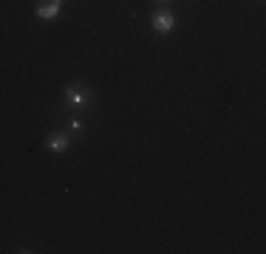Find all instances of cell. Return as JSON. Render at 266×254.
Listing matches in <instances>:
<instances>
[{
	"mask_svg": "<svg viewBox=\"0 0 266 254\" xmlns=\"http://www.w3.org/2000/svg\"><path fill=\"white\" fill-rule=\"evenodd\" d=\"M94 99V93L88 91L85 85H79V82H74V85H68L65 88V105H74V107H82V105H88Z\"/></svg>",
	"mask_w": 266,
	"mask_h": 254,
	"instance_id": "6da1fadb",
	"label": "cell"
},
{
	"mask_svg": "<svg viewBox=\"0 0 266 254\" xmlns=\"http://www.w3.org/2000/svg\"><path fill=\"white\" fill-rule=\"evenodd\" d=\"M150 26H153V31H158V34H170L173 28H176V17H173L170 12H156L150 17Z\"/></svg>",
	"mask_w": 266,
	"mask_h": 254,
	"instance_id": "7a4b0ae2",
	"label": "cell"
},
{
	"mask_svg": "<svg viewBox=\"0 0 266 254\" xmlns=\"http://www.w3.org/2000/svg\"><path fill=\"white\" fill-rule=\"evenodd\" d=\"M68 147H71V136H68V133L60 130V133H51L48 136V150H51V153H65Z\"/></svg>",
	"mask_w": 266,
	"mask_h": 254,
	"instance_id": "3957f363",
	"label": "cell"
},
{
	"mask_svg": "<svg viewBox=\"0 0 266 254\" xmlns=\"http://www.w3.org/2000/svg\"><path fill=\"white\" fill-rule=\"evenodd\" d=\"M60 6H63V0H48L43 6H37V17H40V20H54L60 14Z\"/></svg>",
	"mask_w": 266,
	"mask_h": 254,
	"instance_id": "277c9868",
	"label": "cell"
},
{
	"mask_svg": "<svg viewBox=\"0 0 266 254\" xmlns=\"http://www.w3.org/2000/svg\"><path fill=\"white\" fill-rule=\"evenodd\" d=\"M165 3H167V0H165Z\"/></svg>",
	"mask_w": 266,
	"mask_h": 254,
	"instance_id": "5b68a950",
	"label": "cell"
}]
</instances>
